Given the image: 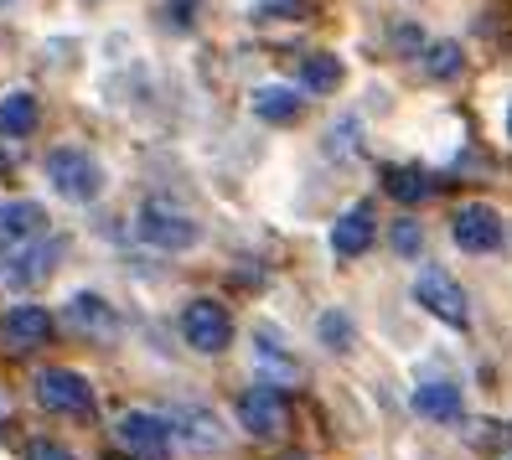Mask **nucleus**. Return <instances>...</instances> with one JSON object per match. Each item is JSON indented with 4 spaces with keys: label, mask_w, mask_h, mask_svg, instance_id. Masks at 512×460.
<instances>
[{
    "label": "nucleus",
    "mask_w": 512,
    "mask_h": 460,
    "mask_svg": "<svg viewBox=\"0 0 512 460\" xmlns=\"http://www.w3.org/2000/svg\"><path fill=\"white\" fill-rule=\"evenodd\" d=\"M135 223H140V238L150 243V249H161V254H187V249H197V238H202L192 212H182L176 202H161V197H150Z\"/></svg>",
    "instance_id": "obj_1"
},
{
    "label": "nucleus",
    "mask_w": 512,
    "mask_h": 460,
    "mask_svg": "<svg viewBox=\"0 0 512 460\" xmlns=\"http://www.w3.org/2000/svg\"><path fill=\"white\" fill-rule=\"evenodd\" d=\"M47 181L57 187V197H68V202H94L104 192V166L88 156L83 145H57L47 156Z\"/></svg>",
    "instance_id": "obj_2"
},
{
    "label": "nucleus",
    "mask_w": 512,
    "mask_h": 460,
    "mask_svg": "<svg viewBox=\"0 0 512 460\" xmlns=\"http://www.w3.org/2000/svg\"><path fill=\"white\" fill-rule=\"evenodd\" d=\"M37 404L47 414L88 419L99 398H94V383H88L83 373H73V367H42V373H37Z\"/></svg>",
    "instance_id": "obj_3"
},
{
    "label": "nucleus",
    "mask_w": 512,
    "mask_h": 460,
    "mask_svg": "<svg viewBox=\"0 0 512 460\" xmlns=\"http://www.w3.org/2000/svg\"><path fill=\"white\" fill-rule=\"evenodd\" d=\"M414 300L425 305L435 321L456 326V331L471 321V305H466V290L456 285V274H445V269H435V264L414 274Z\"/></svg>",
    "instance_id": "obj_4"
},
{
    "label": "nucleus",
    "mask_w": 512,
    "mask_h": 460,
    "mask_svg": "<svg viewBox=\"0 0 512 460\" xmlns=\"http://www.w3.org/2000/svg\"><path fill=\"white\" fill-rule=\"evenodd\" d=\"M182 342L202 357H218L233 347V316L223 311L218 300H192L182 311Z\"/></svg>",
    "instance_id": "obj_5"
},
{
    "label": "nucleus",
    "mask_w": 512,
    "mask_h": 460,
    "mask_svg": "<svg viewBox=\"0 0 512 460\" xmlns=\"http://www.w3.org/2000/svg\"><path fill=\"white\" fill-rule=\"evenodd\" d=\"M238 424H244L254 440H264V445L280 440L285 429H290V404H285V393L264 388V383L244 388V393H238Z\"/></svg>",
    "instance_id": "obj_6"
},
{
    "label": "nucleus",
    "mask_w": 512,
    "mask_h": 460,
    "mask_svg": "<svg viewBox=\"0 0 512 460\" xmlns=\"http://www.w3.org/2000/svg\"><path fill=\"white\" fill-rule=\"evenodd\" d=\"M171 419H161V414H145V409H130L125 419L114 424V440H119V450L125 455H135V460H166L171 455Z\"/></svg>",
    "instance_id": "obj_7"
},
{
    "label": "nucleus",
    "mask_w": 512,
    "mask_h": 460,
    "mask_svg": "<svg viewBox=\"0 0 512 460\" xmlns=\"http://www.w3.org/2000/svg\"><path fill=\"white\" fill-rule=\"evenodd\" d=\"M63 259V238H37V243H21V249H6V274H0V280L6 285H16V290H26V285H42L47 274H52V264Z\"/></svg>",
    "instance_id": "obj_8"
},
{
    "label": "nucleus",
    "mask_w": 512,
    "mask_h": 460,
    "mask_svg": "<svg viewBox=\"0 0 512 460\" xmlns=\"http://www.w3.org/2000/svg\"><path fill=\"white\" fill-rule=\"evenodd\" d=\"M450 238H456L461 254H492L497 243H502V218H497V207H487V202L456 207V218H450Z\"/></svg>",
    "instance_id": "obj_9"
},
{
    "label": "nucleus",
    "mask_w": 512,
    "mask_h": 460,
    "mask_svg": "<svg viewBox=\"0 0 512 460\" xmlns=\"http://www.w3.org/2000/svg\"><path fill=\"white\" fill-rule=\"evenodd\" d=\"M373 233H378V212L373 202H352L337 223H331V254L337 259H357L373 249Z\"/></svg>",
    "instance_id": "obj_10"
},
{
    "label": "nucleus",
    "mask_w": 512,
    "mask_h": 460,
    "mask_svg": "<svg viewBox=\"0 0 512 460\" xmlns=\"http://www.w3.org/2000/svg\"><path fill=\"white\" fill-rule=\"evenodd\" d=\"M37 238H47L42 202H26V197L0 202V249H21V243H37Z\"/></svg>",
    "instance_id": "obj_11"
},
{
    "label": "nucleus",
    "mask_w": 512,
    "mask_h": 460,
    "mask_svg": "<svg viewBox=\"0 0 512 460\" xmlns=\"http://www.w3.org/2000/svg\"><path fill=\"white\" fill-rule=\"evenodd\" d=\"M254 373H259V383L264 388H295L300 383V362L285 352V342H280V336L275 331H259L254 336Z\"/></svg>",
    "instance_id": "obj_12"
},
{
    "label": "nucleus",
    "mask_w": 512,
    "mask_h": 460,
    "mask_svg": "<svg viewBox=\"0 0 512 460\" xmlns=\"http://www.w3.org/2000/svg\"><path fill=\"white\" fill-rule=\"evenodd\" d=\"M63 321H68L78 336H94V342H109V336L119 331V311H114L104 295H88V290L63 305Z\"/></svg>",
    "instance_id": "obj_13"
},
{
    "label": "nucleus",
    "mask_w": 512,
    "mask_h": 460,
    "mask_svg": "<svg viewBox=\"0 0 512 460\" xmlns=\"http://www.w3.org/2000/svg\"><path fill=\"white\" fill-rule=\"evenodd\" d=\"M249 109L264 119V125L290 130V125H300V114H306V99H300L290 83H264V88L249 94Z\"/></svg>",
    "instance_id": "obj_14"
},
{
    "label": "nucleus",
    "mask_w": 512,
    "mask_h": 460,
    "mask_svg": "<svg viewBox=\"0 0 512 460\" xmlns=\"http://www.w3.org/2000/svg\"><path fill=\"white\" fill-rule=\"evenodd\" d=\"M0 331H6L11 347H42V342H52V311H42V305H11Z\"/></svg>",
    "instance_id": "obj_15"
},
{
    "label": "nucleus",
    "mask_w": 512,
    "mask_h": 460,
    "mask_svg": "<svg viewBox=\"0 0 512 460\" xmlns=\"http://www.w3.org/2000/svg\"><path fill=\"white\" fill-rule=\"evenodd\" d=\"M414 414H425L435 424H456L461 419V388L456 383H419L414 388Z\"/></svg>",
    "instance_id": "obj_16"
},
{
    "label": "nucleus",
    "mask_w": 512,
    "mask_h": 460,
    "mask_svg": "<svg viewBox=\"0 0 512 460\" xmlns=\"http://www.w3.org/2000/svg\"><path fill=\"white\" fill-rule=\"evenodd\" d=\"M37 119H42V104H37V94H26V88L0 99V130L6 135H32Z\"/></svg>",
    "instance_id": "obj_17"
},
{
    "label": "nucleus",
    "mask_w": 512,
    "mask_h": 460,
    "mask_svg": "<svg viewBox=\"0 0 512 460\" xmlns=\"http://www.w3.org/2000/svg\"><path fill=\"white\" fill-rule=\"evenodd\" d=\"M383 192L394 197V202H404V207H414V202H425L435 187H430V176L419 171V166H388L383 171Z\"/></svg>",
    "instance_id": "obj_18"
},
{
    "label": "nucleus",
    "mask_w": 512,
    "mask_h": 460,
    "mask_svg": "<svg viewBox=\"0 0 512 460\" xmlns=\"http://www.w3.org/2000/svg\"><path fill=\"white\" fill-rule=\"evenodd\" d=\"M300 78H306L311 94H337L342 78H347V68H342V57L316 52V57H306V63H300Z\"/></svg>",
    "instance_id": "obj_19"
},
{
    "label": "nucleus",
    "mask_w": 512,
    "mask_h": 460,
    "mask_svg": "<svg viewBox=\"0 0 512 460\" xmlns=\"http://www.w3.org/2000/svg\"><path fill=\"white\" fill-rule=\"evenodd\" d=\"M466 445L476 450V455H502V450H512V424H497V419H466Z\"/></svg>",
    "instance_id": "obj_20"
},
{
    "label": "nucleus",
    "mask_w": 512,
    "mask_h": 460,
    "mask_svg": "<svg viewBox=\"0 0 512 460\" xmlns=\"http://www.w3.org/2000/svg\"><path fill=\"white\" fill-rule=\"evenodd\" d=\"M182 424H187V440H192V450L197 455H218L228 440H223V424L213 419V414H202V409H187L182 414Z\"/></svg>",
    "instance_id": "obj_21"
},
{
    "label": "nucleus",
    "mask_w": 512,
    "mask_h": 460,
    "mask_svg": "<svg viewBox=\"0 0 512 460\" xmlns=\"http://www.w3.org/2000/svg\"><path fill=\"white\" fill-rule=\"evenodd\" d=\"M461 68H466V52H461L456 42H430V52H425V73H430L435 83L461 78Z\"/></svg>",
    "instance_id": "obj_22"
},
{
    "label": "nucleus",
    "mask_w": 512,
    "mask_h": 460,
    "mask_svg": "<svg viewBox=\"0 0 512 460\" xmlns=\"http://www.w3.org/2000/svg\"><path fill=\"white\" fill-rule=\"evenodd\" d=\"M316 336H321L331 352H352V321H347V311H321Z\"/></svg>",
    "instance_id": "obj_23"
},
{
    "label": "nucleus",
    "mask_w": 512,
    "mask_h": 460,
    "mask_svg": "<svg viewBox=\"0 0 512 460\" xmlns=\"http://www.w3.org/2000/svg\"><path fill=\"white\" fill-rule=\"evenodd\" d=\"M388 243H394L399 259H414L419 249H425V228H419L414 218H399L394 228H388Z\"/></svg>",
    "instance_id": "obj_24"
},
{
    "label": "nucleus",
    "mask_w": 512,
    "mask_h": 460,
    "mask_svg": "<svg viewBox=\"0 0 512 460\" xmlns=\"http://www.w3.org/2000/svg\"><path fill=\"white\" fill-rule=\"evenodd\" d=\"M197 11H202V0H166V21L176 26V32H192Z\"/></svg>",
    "instance_id": "obj_25"
},
{
    "label": "nucleus",
    "mask_w": 512,
    "mask_h": 460,
    "mask_svg": "<svg viewBox=\"0 0 512 460\" xmlns=\"http://www.w3.org/2000/svg\"><path fill=\"white\" fill-rule=\"evenodd\" d=\"M311 11H316L311 0H264L254 16H311Z\"/></svg>",
    "instance_id": "obj_26"
},
{
    "label": "nucleus",
    "mask_w": 512,
    "mask_h": 460,
    "mask_svg": "<svg viewBox=\"0 0 512 460\" xmlns=\"http://www.w3.org/2000/svg\"><path fill=\"white\" fill-rule=\"evenodd\" d=\"M26 460H73L63 445H52V440H32L26 445Z\"/></svg>",
    "instance_id": "obj_27"
},
{
    "label": "nucleus",
    "mask_w": 512,
    "mask_h": 460,
    "mask_svg": "<svg viewBox=\"0 0 512 460\" xmlns=\"http://www.w3.org/2000/svg\"><path fill=\"white\" fill-rule=\"evenodd\" d=\"M6 419H11V398H6V393H0V424H6Z\"/></svg>",
    "instance_id": "obj_28"
},
{
    "label": "nucleus",
    "mask_w": 512,
    "mask_h": 460,
    "mask_svg": "<svg viewBox=\"0 0 512 460\" xmlns=\"http://www.w3.org/2000/svg\"><path fill=\"white\" fill-rule=\"evenodd\" d=\"M507 135H512V109H507Z\"/></svg>",
    "instance_id": "obj_29"
},
{
    "label": "nucleus",
    "mask_w": 512,
    "mask_h": 460,
    "mask_svg": "<svg viewBox=\"0 0 512 460\" xmlns=\"http://www.w3.org/2000/svg\"><path fill=\"white\" fill-rule=\"evenodd\" d=\"M0 6H11V0H0Z\"/></svg>",
    "instance_id": "obj_30"
}]
</instances>
